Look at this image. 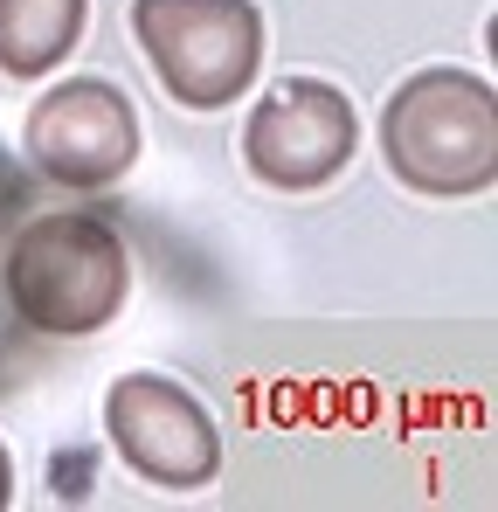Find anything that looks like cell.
<instances>
[{
  "label": "cell",
  "instance_id": "cell-5",
  "mask_svg": "<svg viewBox=\"0 0 498 512\" xmlns=\"http://www.w3.org/2000/svg\"><path fill=\"white\" fill-rule=\"evenodd\" d=\"M353 153H360L353 97L326 77H284L249 104L243 167L277 194H312V187L339 180Z\"/></svg>",
  "mask_w": 498,
  "mask_h": 512
},
{
  "label": "cell",
  "instance_id": "cell-3",
  "mask_svg": "<svg viewBox=\"0 0 498 512\" xmlns=\"http://www.w3.org/2000/svg\"><path fill=\"white\" fill-rule=\"evenodd\" d=\"M132 35L187 111L236 104L263 70V7L256 0H132Z\"/></svg>",
  "mask_w": 498,
  "mask_h": 512
},
{
  "label": "cell",
  "instance_id": "cell-7",
  "mask_svg": "<svg viewBox=\"0 0 498 512\" xmlns=\"http://www.w3.org/2000/svg\"><path fill=\"white\" fill-rule=\"evenodd\" d=\"M90 0H0V70L7 77H49L83 42Z\"/></svg>",
  "mask_w": 498,
  "mask_h": 512
},
{
  "label": "cell",
  "instance_id": "cell-2",
  "mask_svg": "<svg viewBox=\"0 0 498 512\" xmlns=\"http://www.w3.org/2000/svg\"><path fill=\"white\" fill-rule=\"evenodd\" d=\"M381 153L388 173L436 194V201H464L485 194L498 180V97L485 77L471 70H415L409 84H395L388 111H381Z\"/></svg>",
  "mask_w": 498,
  "mask_h": 512
},
{
  "label": "cell",
  "instance_id": "cell-8",
  "mask_svg": "<svg viewBox=\"0 0 498 512\" xmlns=\"http://www.w3.org/2000/svg\"><path fill=\"white\" fill-rule=\"evenodd\" d=\"M14 506V457H7V443H0V512Z\"/></svg>",
  "mask_w": 498,
  "mask_h": 512
},
{
  "label": "cell",
  "instance_id": "cell-6",
  "mask_svg": "<svg viewBox=\"0 0 498 512\" xmlns=\"http://www.w3.org/2000/svg\"><path fill=\"white\" fill-rule=\"evenodd\" d=\"M104 429L111 450L160 492H201L222 471V429L201 409V395H187L166 374H118L104 395Z\"/></svg>",
  "mask_w": 498,
  "mask_h": 512
},
{
  "label": "cell",
  "instance_id": "cell-4",
  "mask_svg": "<svg viewBox=\"0 0 498 512\" xmlns=\"http://www.w3.org/2000/svg\"><path fill=\"white\" fill-rule=\"evenodd\" d=\"M21 153L42 180H56L70 194L118 187L139 167V111L111 77H63L28 104Z\"/></svg>",
  "mask_w": 498,
  "mask_h": 512
},
{
  "label": "cell",
  "instance_id": "cell-1",
  "mask_svg": "<svg viewBox=\"0 0 498 512\" xmlns=\"http://www.w3.org/2000/svg\"><path fill=\"white\" fill-rule=\"evenodd\" d=\"M7 312L42 340H90L132 298V243L97 208H49L14 229L0 256Z\"/></svg>",
  "mask_w": 498,
  "mask_h": 512
}]
</instances>
